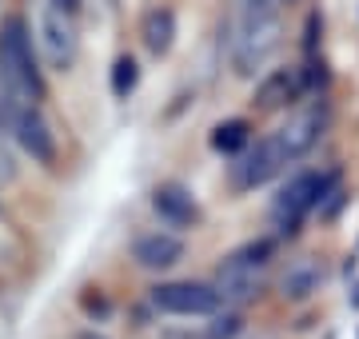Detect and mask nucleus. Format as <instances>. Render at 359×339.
Masks as SVG:
<instances>
[{
  "mask_svg": "<svg viewBox=\"0 0 359 339\" xmlns=\"http://www.w3.org/2000/svg\"><path fill=\"white\" fill-rule=\"evenodd\" d=\"M280 36H283V25H280V13L276 4H244L236 20L228 28V56H231V68L240 76H252L271 60V53L280 48Z\"/></svg>",
  "mask_w": 359,
  "mask_h": 339,
  "instance_id": "obj_1",
  "label": "nucleus"
},
{
  "mask_svg": "<svg viewBox=\"0 0 359 339\" xmlns=\"http://www.w3.org/2000/svg\"><path fill=\"white\" fill-rule=\"evenodd\" d=\"M335 184H339V172H295L292 180L280 188V196L271 200V223H276V232L280 235H299L304 220H308L311 212L323 208V200L335 192Z\"/></svg>",
  "mask_w": 359,
  "mask_h": 339,
  "instance_id": "obj_2",
  "label": "nucleus"
},
{
  "mask_svg": "<svg viewBox=\"0 0 359 339\" xmlns=\"http://www.w3.org/2000/svg\"><path fill=\"white\" fill-rule=\"evenodd\" d=\"M0 72L25 100H32V104L44 100L48 88H44V72H40L36 48H32V28L25 16H8L0 28Z\"/></svg>",
  "mask_w": 359,
  "mask_h": 339,
  "instance_id": "obj_3",
  "label": "nucleus"
},
{
  "mask_svg": "<svg viewBox=\"0 0 359 339\" xmlns=\"http://www.w3.org/2000/svg\"><path fill=\"white\" fill-rule=\"evenodd\" d=\"M287 164H295L292 148L283 140V132H271V136H264L252 152H244V156L231 164V188H236V192L264 188V184L276 180Z\"/></svg>",
  "mask_w": 359,
  "mask_h": 339,
  "instance_id": "obj_4",
  "label": "nucleus"
},
{
  "mask_svg": "<svg viewBox=\"0 0 359 339\" xmlns=\"http://www.w3.org/2000/svg\"><path fill=\"white\" fill-rule=\"evenodd\" d=\"M224 296L216 284H196V279H172V284L152 287V307L164 315H216Z\"/></svg>",
  "mask_w": 359,
  "mask_h": 339,
  "instance_id": "obj_5",
  "label": "nucleus"
},
{
  "mask_svg": "<svg viewBox=\"0 0 359 339\" xmlns=\"http://www.w3.org/2000/svg\"><path fill=\"white\" fill-rule=\"evenodd\" d=\"M40 44L48 53L52 68H68L76 64V28H72V13H65L60 4H48L44 16H40Z\"/></svg>",
  "mask_w": 359,
  "mask_h": 339,
  "instance_id": "obj_6",
  "label": "nucleus"
},
{
  "mask_svg": "<svg viewBox=\"0 0 359 339\" xmlns=\"http://www.w3.org/2000/svg\"><path fill=\"white\" fill-rule=\"evenodd\" d=\"M304 92H308L304 68H271L268 76L256 84V108L259 112H280V108L295 104Z\"/></svg>",
  "mask_w": 359,
  "mask_h": 339,
  "instance_id": "obj_7",
  "label": "nucleus"
},
{
  "mask_svg": "<svg viewBox=\"0 0 359 339\" xmlns=\"http://www.w3.org/2000/svg\"><path fill=\"white\" fill-rule=\"evenodd\" d=\"M13 140L20 144V148H25L36 164H52V160H56V140H52V128H48V120L40 116L36 104L20 108L16 128H13Z\"/></svg>",
  "mask_w": 359,
  "mask_h": 339,
  "instance_id": "obj_8",
  "label": "nucleus"
},
{
  "mask_svg": "<svg viewBox=\"0 0 359 339\" xmlns=\"http://www.w3.org/2000/svg\"><path fill=\"white\" fill-rule=\"evenodd\" d=\"M216 291L224 296V303H248L259 296V287H264V279H259V268H252V263L236 260V256H228V260L216 268Z\"/></svg>",
  "mask_w": 359,
  "mask_h": 339,
  "instance_id": "obj_9",
  "label": "nucleus"
},
{
  "mask_svg": "<svg viewBox=\"0 0 359 339\" xmlns=\"http://www.w3.org/2000/svg\"><path fill=\"white\" fill-rule=\"evenodd\" d=\"M152 208L156 216L172 228H196L200 223V208H196L192 192L184 188V184H160L152 192Z\"/></svg>",
  "mask_w": 359,
  "mask_h": 339,
  "instance_id": "obj_10",
  "label": "nucleus"
},
{
  "mask_svg": "<svg viewBox=\"0 0 359 339\" xmlns=\"http://www.w3.org/2000/svg\"><path fill=\"white\" fill-rule=\"evenodd\" d=\"M132 260L140 263L144 272H168L184 260V244L168 232H148L132 244Z\"/></svg>",
  "mask_w": 359,
  "mask_h": 339,
  "instance_id": "obj_11",
  "label": "nucleus"
},
{
  "mask_svg": "<svg viewBox=\"0 0 359 339\" xmlns=\"http://www.w3.org/2000/svg\"><path fill=\"white\" fill-rule=\"evenodd\" d=\"M323 128H327V108H308L299 120H292L287 128H280L283 132V140H287V148H292V156L299 160V156H308L311 148H316V140L323 136Z\"/></svg>",
  "mask_w": 359,
  "mask_h": 339,
  "instance_id": "obj_12",
  "label": "nucleus"
},
{
  "mask_svg": "<svg viewBox=\"0 0 359 339\" xmlns=\"http://www.w3.org/2000/svg\"><path fill=\"white\" fill-rule=\"evenodd\" d=\"M320 284H323V272L316 268L311 260H304V263H292L287 272H283V279H280V287H283V300H311L316 291H320Z\"/></svg>",
  "mask_w": 359,
  "mask_h": 339,
  "instance_id": "obj_13",
  "label": "nucleus"
},
{
  "mask_svg": "<svg viewBox=\"0 0 359 339\" xmlns=\"http://www.w3.org/2000/svg\"><path fill=\"white\" fill-rule=\"evenodd\" d=\"M172 36H176V16L172 8H152L144 16V44L152 56H164L172 48Z\"/></svg>",
  "mask_w": 359,
  "mask_h": 339,
  "instance_id": "obj_14",
  "label": "nucleus"
},
{
  "mask_svg": "<svg viewBox=\"0 0 359 339\" xmlns=\"http://www.w3.org/2000/svg\"><path fill=\"white\" fill-rule=\"evenodd\" d=\"M244 144H248V120H224V124L212 128V148L224 152V156H236Z\"/></svg>",
  "mask_w": 359,
  "mask_h": 339,
  "instance_id": "obj_15",
  "label": "nucleus"
},
{
  "mask_svg": "<svg viewBox=\"0 0 359 339\" xmlns=\"http://www.w3.org/2000/svg\"><path fill=\"white\" fill-rule=\"evenodd\" d=\"M108 84H112L116 100H128L132 92H136V84H140V68H136V60H132V56H116Z\"/></svg>",
  "mask_w": 359,
  "mask_h": 339,
  "instance_id": "obj_16",
  "label": "nucleus"
},
{
  "mask_svg": "<svg viewBox=\"0 0 359 339\" xmlns=\"http://www.w3.org/2000/svg\"><path fill=\"white\" fill-rule=\"evenodd\" d=\"M25 104H32V100H25V96L8 84V76L0 72V136L16 128V116H20V108Z\"/></svg>",
  "mask_w": 359,
  "mask_h": 339,
  "instance_id": "obj_17",
  "label": "nucleus"
},
{
  "mask_svg": "<svg viewBox=\"0 0 359 339\" xmlns=\"http://www.w3.org/2000/svg\"><path fill=\"white\" fill-rule=\"evenodd\" d=\"M236 260H244V263H252V268H264V263L276 256V240L271 235H259V240H248V244H240V248L231 251Z\"/></svg>",
  "mask_w": 359,
  "mask_h": 339,
  "instance_id": "obj_18",
  "label": "nucleus"
},
{
  "mask_svg": "<svg viewBox=\"0 0 359 339\" xmlns=\"http://www.w3.org/2000/svg\"><path fill=\"white\" fill-rule=\"evenodd\" d=\"M240 327H244V319L236 312H216L212 315V324H208V331L200 339H236L240 335Z\"/></svg>",
  "mask_w": 359,
  "mask_h": 339,
  "instance_id": "obj_19",
  "label": "nucleus"
},
{
  "mask_svg": "<svg viewBox=\"0 0 359 339\" xmlns=\"http://www.w3.org/2000/svg\"><path fill=\"white\" fill-rule=\"evenodd\" d=\"M320 36H323V16L311 8V13H308V25H304V60H311V56H316V44H320Z\"/></svg>",
  "mask_w": 359,
  "mask_h": 339,
  "instance_id": "obj_20",
  "label": "nucleus"
},
{
  "mask_svg": "<svg viewBox=\"0 0 359 339\" xmlns=\"http://www.w3.org/2000/svg\"><path fill=\"white\" fill-rule=\"evenodd\" d=\"M347 303L359 312V279H351V291H347Z\"/></svg>",
  "mask_w": 359,
  "mask_h": 339,
  "instance_id": "obj_21",
  "label": "nucleus"
},
{
  "mask_svg": "<svg viewBox=\"0 0 359 339\" xmlns=\"http://www.w3.org/2000/svg\"><path fill=\"white\" fill-rule=\"evenodd\" d=\"M52 4H60V8H65V13H72V16L80 13V0H52Z\"/></svg>",
  "mask_w": 359,
  "mask_h": 339,
  "instance_id": "obj_22",
  "label": "nucleus"
},
{
  "mask_svg": "<svg viewBox=\"0 0 359 339\" xmlns=\"http://www.w3.org/2000/svg\"><path fill=\"white\" fill-rule=\"evenodd\" d=\"M244 4H292V0H244Z\"/></svg>",
  "mask_w": 359,
  "mask_h": 339,
  "instance_id": "obj_23",
  "label": "nucleus"
},
{
  "mask_svg": "<svg viewBox=\"0 0 359 339\" xmlns=\"http://www.w3.org/2000/svg\"><path fill=\"white\" fill-rule=\"evenodd\" d=\"M76 339H108V335H100V331H80Z\"/></svg>",
  "mask_w": 359,
  "mask_h": 339,
  "instance_id": "obj_24",
  "label": "nucleus"
}]
</instances>
